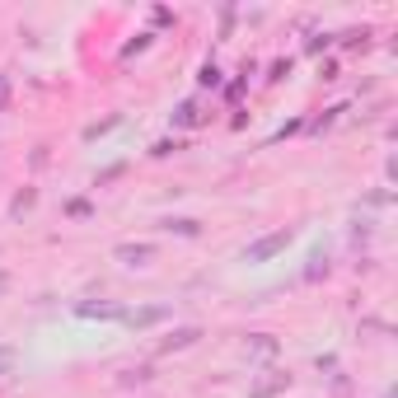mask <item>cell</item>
<instances>
[{
  "instance_id": "cell-1",
  "label": "cell",
  "mask_w": 398,
  "mask_h": 398,
  "mask_svg": "<svg viewBox=\"0 0 398 398\" xmlns=\"http://www.w3.org/2000/svg\"><path fill=\"white\" fill-rule=\"evenodd\" d=\"M291 239H295L291 230H272V234H262V239H253V244L244 248V262H267V258H276V253L291 244Z\"/></svg>"
},
{
  "instance_id": "cell-2",
  "label": "cell",
  "mask_w": 398,
  "mask_h": 398,
  "mask_svg": "<svg viewBox=\"0 0 398 398\" xmlns=\"http://www.w3.org/2000/svg\"><path fill=\"white\" fill-rule=\"evenodd\" d=\"M118 258H122L127 267H145V262L155 258V244H118Z\"/></svg>"
},
{
  "instance_id": "cell-3",
  "label": "cell",
  "mask_w": 398,
  "mask_h": 398,
  "mask_svg": "<svg viewBox=\"0 0 398 398\" xmlns=\"http://www.w3.org/2000/svg\"><path fill=\"white\" fill-rule=\"evenodd\" d=\"M197 337H201V328H173V333L159 342V352H183V347H192Z\"/></svg>"
},
{
  "instance_id": "cell-4",
  "label": "cell",
  "mask_w": 398,
  "mask_h": 398,
  "mask_svg": "<svg viewBox=\"0 0 398 398\" xmlns=\"http://www.w3.org/2000/svg\"><path fill=\"white\" fill-rule=\"evenodd\" d=\"M159 319H169L164 305H150V309H136V314H127V323H132V328H150V323H159Z\"/></svg>"
},
{
  "instance_id": "cell-5",
  "label": "cell",
  "mask_w": 398,
  "mask_h": 398,
  "mask_svg": "<svg viewBox=\"0 0 398 398\" xmlns=\"http://www.w3.org/2000/svg\"><path fill=\"white\" fill-rule=\"evenodd\" d=\"M248 352L267 361V356H276V337L272 333H253V337H248Z\"/></svg>"
},
{
  "instance_id": "cell-6",
  "label": "cell",
  "mask_w": 398,
  "mask_h": 398,
  "mask_svg": "<svg viewBox=\"0 0 398 398\" xmlns=\"http://www.w3.org/2000/svg\"><path fill=\"white\" fill-rule=\"evenodd\" d=\"M201 118V108H197V99H187V104H178L173 108V127H192Z\"/></svg>"
},
{
  "instance_id": "cell-7",
  "label": "cell",
  "mask_w": 398,
  "mask_h": 398,
  "mask_svg": "<svg viewBox=\"0 0 398 398\" xmlns=\"http://www.w3.org/2000/svg\"><path fill=\"white\" fill-rule=\"evenodd\" d=\"M80 314H85V319H122L118 305H80Z\"/></svg>"
},
{
  "instance_id": "cell-8",
  "label": "cell",
  "mask_w": 398,
  "mask_h": 398,
  "mask_svg": "<svg viewBox=\"0 0 398 398\" xmlns=\"http://www.w3.org/2000/svg\"><path fill=\"white\" fill-rule=\"evenodd\" d=\"M286 384H291V380H286V375H276V380H262L258 389H253V398H272L276 389H286Z\"/></svg>"
},
{
  "instance_id": "cell-9",
  "label": "cell",
  "mask_w": 398,
  "mask_h": 398,
  "mask_svg": "<svg viewBox=\"0 0 398 398\" xmlns=\"http://www.w3.org/2000/svg\"><path fill=\"white\" fill-rule=\"evenodd\" d=\"M319 276H328V258H323V253H314V258H309V267H305V281H319Z\"/></svg>"
},
{
  "instance_id": "cell-10",
  "label": "cell",
  "mask_w": 398,
  "mask_h": 398,
  "mask_svg": "<svg viewBox=\"0 0 398 398\" xmlns=\"http://www.w3.org/2000/svg\"><path fill=\"white\" fill-rule=\"evenodd\" d=\"M164 230H178V234L192 239V234H201V225H197V220H164Z\"/></svg>"
},
{
  "instance_id": "cell-11",
  "label": "cell",
  "mask_w": 398,
  "mask_h": 398,
  "mask_svg": "<svg viewBox=\"0 0 398 398\" xmlns=\"http://www.w3.org/2000/svg\"><path fill=\"white\" fill-rule=\"evenodd\" d=\"M201 85H211V90H215V85H220V71H215V66H201Z\"/></svg>"
},
{
  "instance_id": "cell-12",
  "label": "cell",
  "mask_w": 398,
  "mask_h": 398,
  "mask_svg": "<svg viewBox=\"0 0 398 398\" xmlns=\"http://www.w3.org/2000/svg\"><path fill=\"white\" fill-rule=\"evenodd\" d=\"M173 150H183V141H159L150 155H173Z\"/></svg>"
},
{
  "instance_id": "cell-13",
  "label": "cell",
  "mask_w": 398,
  "mask_h": 398,
  "mask_svg": "<svg viewBox=\"0 0 398 398\" xmlns=\"http://www.w3.org/2000/svg\"><path fill=\"white\" fill-rule=\"evenodd\" d=\"M33 206V192H24V197H15V215H24Z\"/></svg>"
},
{
  "instance_id": "cell-14",
  "label": "cell",
  "mask_w": 398,
  "mask_h": 398,
  "mask_svg": "<svg viewBox=\"0 0 398 398\" xmlns=\"http://www.w3.org/2000/svg\"><path fill=\"white\" fill-rule=\"evenodd\" d=\"M5 108H10V85L0 80V113H5Z\"/></svg>"
},
{
  "instance_id": "cell-15",
  "label": "cell",
  "mask_w": 398,
  "mask_h": 398,
  "mask_svg": "<svg viewBox=\"0 0 398 398\" xmlns=\"http://www.w3.org/2000/svg\"><path fill=\"white\" fill-rule=\"evenodd\" d=\"M10 291V272H0V295Z\"/></svg>"
}]
</instances>
